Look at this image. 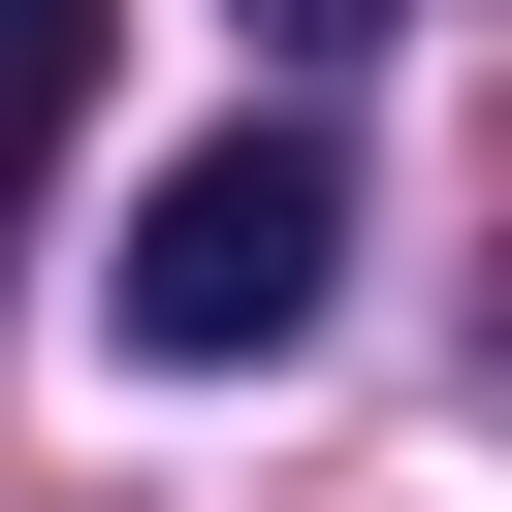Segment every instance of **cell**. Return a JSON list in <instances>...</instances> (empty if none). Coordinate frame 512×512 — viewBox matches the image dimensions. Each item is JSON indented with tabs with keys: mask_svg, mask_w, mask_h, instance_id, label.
<instances>
[{
	"mask_svg": "<svg viewBox=\"0 0 512 512\" xmlns=\"http://www.w3.org/2000/svg\"><path fill=\"white\" fill-rule=\"evenodd\" d=\"M96 32H128V0H0V192H32L64 128H96Z\"/></svg>",
	"mask_w": 512,
	"mask_h": 512,
	"instance_id": "2",
	"label": "cell"
},
{
	"mask_svg": "<svg viewBox=\"0 0 512 512\" xmlns=\"http://www.w3.org/2000/svg\"><path fill=\"white\" fill-rule=\"evenodd\" d=\"M256 32H288V64H352V32H416V0H256Z\"/></svg>",
	"mask_w": 512,
	"mask_h": 512,
	"instance_id": "3",
	"label": "cell"
},
{
	"mask_svg": "<svg viewBox=\"0 0 512 512\" xmlns=\"http://www.w3.org/2000/svg\"><path fill=\"white\" fill-rule=\"evenodd\" d=\"M320 288H352V160H320V128H224V160H160V192H128V352H160V384L288 352Z\"/></svg>",
	"mask_w": 512,
	"mask_h": 512,
	"instance_id": "1",
	"label": "cell"
}]
</instances>
